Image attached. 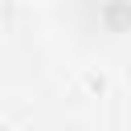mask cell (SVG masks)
<instances>
[{"label": "cell", "mask_w": 131, "mask_h": 131, "mask_svg": "<svg viewBox=\"0 0 131 131\" xmlns=\"http://www.w3.org/2000/svg\"><path fill=\"white\" fill-rule=\"evenodd\" d=\"M0 131H8V127H4V123H0Z\"/></svg>", "instance_id": "obj_2"}, {"label": "cell", "mask_w": 131, "mask_h": 131, "mask_svg": "<svg viewBox=\"0 0 131 131\" xmlns=\"http://www.w3.org/2000/svg\"><path fill=\"white\" fill-rule=\"evenodd\" d=\"M86 86H90V90H102L106 82H102V74H86Z\"/></svg>", "instance_id": "obj_1"}]
</instances>
